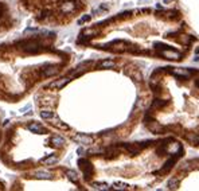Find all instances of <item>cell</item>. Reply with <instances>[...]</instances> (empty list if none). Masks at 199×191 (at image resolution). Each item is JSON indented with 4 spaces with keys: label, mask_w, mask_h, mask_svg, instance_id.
Instances as JSON below:
<instances>
[{
    "label": "cell",
    "mask_w": 199,
    "mask_h": 191,
    "mask_svg": "<svg viewBox=\"0 0 199 191\" xmlns=\"http://www.w3.org/2000/svg\"><path fill=\"white\" fill-rule=\"evenodd\" d=\"M78 166H79V168L82 170V172H83V178H85L86 180H90L92 175H93V172H94L93 164H92L88 159L82 158V159H79V160H78Z\"/></svg>",
    "instance_id": "obj_1"
},
{
    "label": "cell",
    "mask_w": 199,
    "mask_h": 191,
    "mask_svg": "<svg viewBox=\"0 0 199 191\" xmlns=\"http://www.w3.org/2000/svg\"><path fill=\"white\" fill-rule=\"evenodd\" d=\"M171 74H174L175 77L180 78V80H187L192 76V74L197 73V70L194 69H184V67H169Z\"/></svg>",
    "instance_id": "obj_2"
},
{
    "label": "cell",
    "mask_w": 199,
    "mask_h": 191,
    "mask_svg": "<svg viewBox=\"0 0 199 191\" xmlns=\"http://www.w3.org/2000/svg\"><path fill=\"white\" fill-rule=\"evenodd\" d=\"M159 55L166 58V59H169V61H180L182 59V53L179 51L174 50V49H166V50H160L159 51Z\"/></svg>",
    "instance_id": "obj_3"
},
{
    "label": "cell",
    "mask_w": 199,
    "mask_h": 191,
    "mask_svg": "<svg viewBox=\"0 0 199 191\" xmlns=\"http://www.w3.org/2000/svg\"><path fill=\"white\" fill-rule=\"evenodd\" d=\"M121 148H124L125 151H128L131 155H137L143 151V144L141 143H125V144H120Z\"/></svg>",
    "instance_id": "obj_4"
},
{
    "label": "cell",
    "mask_w": 199,
    "mask_h": 191,
    "mask_svg": "<svg viewBox=\"0 0 199 191\" xmlns=\"http://www.w3.org/2000/svg\"><path fill=\"white\" fill-rule=\"evenodd\" d=\"M22 47L27 53H38L40 47H42V45L39 42H36V40H27V42H23Z\"/></svg>",
    "instance_id": "obj_5"
},
{
    "label": "cell",
    "mask_w": 199,
    "mask_h": 191,
    "mask_svg": "<svg viewBox=\"0 0 199 191\" xmlns=\"http://www.w3.org/2000/svg\"><path fill=\"white\" fill-rule=\"evenodd\" d=\"M77 4H76V0H63L61 3V11L63 14H70L73 11H76Z\"/></svg>",
    "instance_id": "obj_6"
},
{
    "label": "cell",
    "mask_w": 199,
    "mask_h": 191,
    "mask_svg": "<svg viewBox=\"0 0 199 191\" xmlns=\"http://www.w3.org/2000/svg\"><path fill=\"white\" fill-rule=\"evenodd\" d=\"M70 81H71V77H63V78H59V80L53 81L51 83H48L47 88L48 89H62L63 86H66Z\"/></svg>",
    "instance_id": "obj_7"
},
{
    "label": "cell",
    "mask_w": 199,
    "mask_h": 191,
    "mask_svg": "<svg viewBox=\"0 0 199 191\" xmlns=\"http://www.w3.org/2000/svg\"><path fill=\"white\" fill-rule=\"evenodd\" d=\"M125 73L128 74L129 77L133 78V80H136V81L143 80V76H141L140 70L136 67V66H133V65H128V66H126V67H125Z\"/></svg>",
    "instance_id": "obj_8"
},
{
    "label": "cell",
    "mask_w": 199,
    "mask_h": 191,
    "mask_svg": "<svg viewBox=\"0 0 199 191\" xmlns=\"http://www.w3.org/2000/svg\"><path fill=\"white\" fill-rule=\"evenodd\" d=\"M73 140L78 144H83V146H89V144L93 143V137L89 135H85V133H77L73 137Z\"/></svg>",
    "instance_id": "obj_9"
},
{
    "label": "cell",
    "mask_w": 199,
    "mask_h": 191,
    "mask_svg": "<svg viewBox=\"0 0 199 191\" xmlns=\"http://www.w3.org/2000/svg\"><path fill=\"white\" fill-rule=\"evenodd\" d=\"M59 73V66L57 65H51V66H46L42 69V74L43 77H53L55 74Z\"/></svg>",
    "instance_id": "obj_10"
},
{
    "label": "cell",
    "mask_w": 199,
    "mask_h": 191,
    "mask_svg": "<svg viewBox=\"0 0 199 191\" xmlns=\"http://www.w3.org/2000/svg\"><path fill=\"white\" fill-rule=\"evenodd\" d=\"M28 131H31L33 133H45L46 132V128L39 123H30L27 125Z\"/></svg>",
    "instance_id": "obj_11"
},
{
    "label": "cell",
    "mask_w": 199,
    "mask_h": 191,
    "mask_svg": "<svg viewBox=\"0 0 199 191\" xmlns=\"http://www.w3.org/2000/svg\"><path fill=\"white\" fill-rule=\"evenodd\" d=\"M116 67V62L112 59H104L98 63V69H113Z\"/></svg>",
    "instance_id": "obj_12"
},
{
    "label": "cell",
    "mask_w": 199,
    "mask_h": 191,
    "mask_svg": "<svg viewBox=\"0 0 199 191\" xmlns=\"http://www.w3.org/2000/svg\"><path fill=\"white\" fill-rule=\"evenodd\" d=\"M50 143L53 144L54 147H62L63 144L66 143V140L62 137V136H58V135H54L53 137L50 139Z\"/></svg>",
    "instance_id": "obj_13"
},
{
    "label": "cell",
    "mask_w": 199,
    "mask_h": 191,
    "mask_svg": "<svg viewBox=\"0 0 199 191\" xmlns=\"http://www.w3.org/2000/svg\"><path fill=\"white\" fill-rule=\"evenodd\" d=\"M166 105H167V101L161 100V98L156 97L154 101H152V109H161V108H164Z\"/></svg>",
    "instance_id": "obj_14"
},
{
    "label": "cell",
    "mask_w": 199,
    "mask_h": 191,
    "mask_svg": "<svg viewBox=\"0 0 199 191\" xmlns=\"http://www.w3.org/2000/svg\"><path fill=\"white\" fill-rule=\"evenodd\" d=\"M57 161H58V156L57 155H50L47 158L42 159V164H45V166H51V164H55Z\"/></svg>",
    "instance_id": "obj_15"
},
{
    "label": "cell",
    "mask_w": 199,
    "mask_h": 191,
    "mask_svg": "<svg viewBox=\"0 0 199 191\" xmlns=\"http://www.w3.org/2000/svg\"><path fill=\"white\" fill-rule=\"evenodd\" d=\"M34 176H35L36 179H53V174L50 172H46V171H36L34 174Z\"/></svg>",
    "instance_id": "obj_16"
},
{
    "label": "cell",
    "mask_w": 199,
    "mask_h": 191,
    "mask_svg": "<svg viewBox=\"0 0 199 191\" xmlns=\"http://www.w3.org/2000/svg\"><path fill=\"white\" fill-rule=\"evenodd\" d=\"M167 187H168V190L179 189V179H178V178H171L168 180V183H167Z\"/></svg>",
    "instance_id": "obj_17"
},
{
    "label": "cell",
    "mask_w": 199,
    "mask_h": 191,
    "mask_svg": "<svg viewBox=\"0 0 199 191\" xmlns=\"http://www.w3.org/2000/svg\"><path fill=\"white\" fill-rule=\"evenodd\" d=\"M92 187H93L94 190H104V191L112 189V187H109L106 183H101V182H93V183H92Z\"/></svg>",
    "instance_id": "obj_18"
},
{
    "label": "cell",
    "mask_w": 199,
    "mask_h": 191,
    "mask_svg": "<svg viewBox=\"0 0 199 191\" xmlns=\"http://www.w3.org/2000/svg\"><path fill=\"white\" fill-rule=\"evenodd\" d=\"M51 120H53V118H51ZM53 124L54 127H55V128H59V129H63V131H67L69 129V125L67 124H65V123H62V121L59 120V118H55V120H53Z\"/></svg>",
    "instance_id": "obj_19"
},
{
    "label": "cell",
    "mask_w": 199,
    "mask_h": 191,
    "mask_svg": "<svg viewBox=\"0 0 199 191\" xmlns=\"http://www.w3.org/2000/svg\"><path fill=\"white\" fill-rule=\"evenodd\" d=\"M66 176H67L73 183H78V174H77L76 171H73V170H67V171H66Z\"/></svg>",
    "instance_id": "obj_20"
},
{
    "label": "cell",
    "mask_w": 199,
    "mask_h": 191,
    "mask_svg": "<svg viewBox=\"0 0 199 191\" xmlns=\"http://www.w3.org/2000/svg\"><path fill=\"white\" fill-rule=\"evenodd\" d=\"M97 34H98V30H96V28H88V30L82 31V35H86V38H93Z\"/></svg>",
    "instance_id": "obj_21"
},
{
    "label": "cell",
    "mask_w": 199,
    "mask_h": 191,
    "mask_svg": "<svg viewBox=\"0 0 199 191\" xmlns=\"http://www.w3.org/2000/svg\"><path fill=\"white\" fill-rule=\"evenodd\" d=\"M40 117H42L43 120H51V118H54V112H51V111H42V112H40Z\"/></svg>",
    "instance_id": "obj_22"
},
{
    "label": "cell",
    "mask_w": 199,
    "mask_h": 191,
    "mask_svg": "<svg viewBox=\"0 0 199 191\" xmlns=\"http://www.w3.org/2000/svg\"><path fill=\"white\" fill-rule=\"evenodd\" d=\"M128 184L125 183H121V182H116V183H113V186H112V189L113 190H126L128 189Z\"/></svg>",
    "instance_id": "obj_23"
},
{
    "label": "cell",
    "mask_w": 199,
    "mask_h": 191,
    "mask_svg": "<svg viewBox=\"0 0 199 191\" xmlns=\"http://www.w3.org/2000/svg\"><path fill=\"white\" fill-rule=\"evenodd\" d=\"M90 19H92V15H85V16H82V18L78 20V24H82V23H85V22H89Z\"/></svg>",
    "instance_id": "obj_24"
},
{
    "label": "cell",
    "mask_w": 199,
    "mask_h": 191,
    "mask_svg": "<svg viewBox=\"0 0 199 191\" xmlns=\"http://www.w3.org/2000/svg\"><path fill=\"white\" fill-rule=\"evenodd\" d=\"M195 86H197V88L199 89V78H197V80H195Z\"/></svg>",
    "instance_id": "obj_25"
},
{
    "label": "cell",
    "mask_w": 199,
    "mask_h": 191,
    "mask_svg": "<svg viewBox=\"0 0 199 191\" xmlns=\"http://www.w3.org/2000/svg\"><path fill=\"white\" fill-rule=\"evenodd\" d=\"M164 2H166V3H168V2H169V0H164Z\"/></svg>",
    "instance_id": "obj_26"
}]
</instances>
